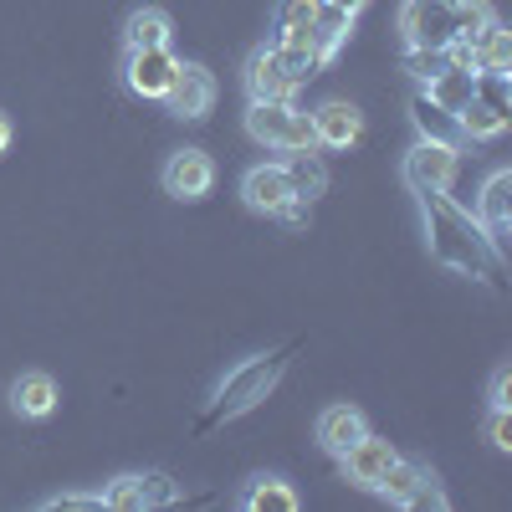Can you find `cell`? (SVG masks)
Instances as JSON below:
<instances>
[{"label":"cell","instance_id":"cell-1","mask_svg":"<svg viewBox=\"0 0 512 512\" xmlns=\"http://www.w3.org/2000/svg\"><path fill=\"white\" fill-rule=\"evenodd\" d=\"M415 200L425 210V246H431L436 262L472 282L502 287V251L482 236L472 210H461L451 195H415Z\"/></svg>","mask_w":512,"mask_h":512},{"label":"cell","instance_id":"cell-2","mask_svg":"<svg viewBox=\"0 0 512 512\" xmlns=\"http://www.w3.org/2000/svg\"><path fill=\"white\" fill-rule=\"evenodd\" d=\"M287 369V349H272V354H256L246 364H236L226 379H221V390H216V405H210L205 425H221V420H236L246 410H256L272 390H277V379Z\"/></svg>","mask_w":512,"mask_h":512},{"label":"cell","instance_id":"cell-3","mask_svg":"<svg viewBox=\"0 0 512 512\" xmlns=\"http://www.w3.org/2000/svg\"><path fill=\"white\" fill-rule=\"evenodd\" d=\"M246 134L272 149V154H292V149H318L313 144V123L308 113L297 108L292 98L287 103H251L246 108Z\"/></svg>","mask_w":512,"mask_h":512},{"label":"cell","instance_id":"cell-4","mask_svg":"<svg viewBox=\"0 0 512 512\" xmlns=\"http://www.w3.org/2000/svg\"><path fill=\"white\" fill-rule=\"evenodd\" d=\"M241 200H246V210H256V216H267V221L308 226V205L292 195L287 169H282V164H256V169H246V180H241Z\"/></svg>","mask_w":512,"mask_h":512},{"label":"cell","instance_id":"cell-5","mask_svg":"<svg viewBox=\"0 0 512 512\" xmlns=\"http://www.w3.org/2000/svg\"><path fill=\"white\" fill-rule=\"evenodd\" d=\"M456 169H461V149H456V144L420 139V144L405 154V185H410L415 195H451Z\"/></svg>","mask_w":512,"mask_h":512},{"label":"cell","instance_id":"cell-6","mask_svg":"<svg viewBox=\"0 0 512 512\" xmlns=\"http://www.w3.org/2000/svg\"><path fill=\"white\" fill-rule=\"evenodd\" d=\"M384 502H395V507H415V512H441L446 507V492H441V482H436V472L431 466H420V461H405V456H395V466L384 472V482L374 487Z\"/></svg>","mask_w":512,"mask_h":512},{"label":"cell","instance_id":"cell-7","mask_svg":"<svg viewBox=\"0 0 512 512\" xmlns=\"http://www.w3.org/2000/svg\"><path fill=\"white\" fill-rule=\"evenodd\" d=\"M169 502H180V487L164 472H128L103 487V507H113V512H154Z\"/></svg>","mask_w":512,"mask_h":512},{"label":"cell","instance_id":"cell-8","mask_svg":"<svg viewBox=\"0 0 512 512\" xmlns=\"http://www.w3.org/2000/svg\"><path fill=\"white\" fill-rule=\"evenodd\" d=\"M159 103L185 123H200V118H210V108H216V77H210L200 62H180L175 82H169V93Z\"/></svg>","mask_w":512,"mask_h":512},{"label":"cell","instance_id":"cell-9","mask_svg":"<svg viewBox=\"0 0 512 512\" xmlns=\"http://www.w3.org/2000/svg\"><path fill=\"white\" fill-rule=\"evenodd\" d=\"M451 16L456 0H405L400 6L405 47H451Z\"/></svg>","mask_w":512,"mask_h":512},{"label":"cell","instance_id":"cell-10","mask_svg":"<svg viewBox=\"0 0 512 512\" xmlns=\"http://www.w3.org/2000/svg\"><path fill=\"white\" fill-rule=\"evenodd\" d=\"M175 67H180V57L169 52V47H144V52H128L123 82H128V93L159 103L169 93V82H175Z\"/></svg>","mask_w":512,"mask_h":512},{"label":"cell","instance_id":"cell-11","mask_svg":"<svg viewBox=\"0 0 512 512\" xmlns=\"http://www.w3.org/2000/svg\"><path fill=\"white\" fill-rule=\"evenodd\" d=\"M210 185H216V159H210L205 149L169 154V164H164V195H175V200H205Z\"/></svg>","mask_w":512,"mask_h":512},{"label":"cell","instance_id":"cell-12","mask_svg":"<svg viewBox=\"0 0 512 512\" xmlns=\"http://www.w3.org/2000/svg\"><path fill=\"white\" fill-rule=\"evenodd\" d=\"M395 456H400V451L384 441V436H369V431H364V436H359L344 456H338V461H344V477H349L359 492H374V487L384 482V472L395 466Z\"/></svg>","mask_w":512,"mask_h":512},{"label":"cell","instance_id":"cell-13","mask_svg":"<svg viewBox=\"0 0 512 512\" xmlns=\"http://www.w3.org/2000/svg\"><path fill=\"white\" fill-rule=\"evenodd\" d=\"M308 123H313V144H323V149H354L364 139V113L354 103H344V98L318 103L308 113Z\"/></svg>","mask_w":512,"mask_h":512},{"label":"cell","instance_id":"cell-14","mask_svg":"<svg viewBox=\"0 0 512 512\" xmlns=\"http://www.w3.org/2000/svg\"><path fill=\"white\" fill-rule=\"evenodd\" d=\"M477 226H482V236L507 256V231H512V175L507 169H497V175L482 185V195H477Z\"/></svg>","mask_w":512,"mask_h":512},{"label":"cell","instance_id":"cell-15","mask_svg":"<svg viewBox=\"0 0 512 512\" xmlns=\"http://www.w3.org/2000/svg\"><path fill=\"white\" fill-rule=\"evenodd\" d=\"M241 82H246V98H251V103H287V98H297V82L287 77V67L277 62L272 47H256V52H251Z\"/></svg>","mask_w":512,"mask_h":512},{"label":"cell","instance_id":"cell-16","mask_svg":"<svg viewBox=\"0 0 512 512\" xmlns=\"http://www.w3.org/2000/svg\"><path fill=\"white\" fill-rule=\"evenodd\" d=\"M57 379L52 374H41V369H31V374H21L16 384H11V410L21 415V420H47L52 410H57Z\"/></svg>","mask_w":512,"mask_h":512},{"label":"cell","instance_id":"cell-17","mask_svg":"<svg viewBox=\"0 0 512 512\" xmlns=\"http://www.w3.org/2000/svg\"><path fill=\"white\" fill-rule=\"evenodd\" d=\"M364 431H369V420H364L354 405H328V410L318 415V446L333 451V456H344Z\"/></svg>","mask_w":512,"mask_h":512},{"label":"cell","instance_id":"cell-18","mask_svg":"<svg viewBox=\"0 0 512 512\" xmlns=\"http://www.w3.org/2000/svg\"><path fill=\"white\" fill-rule=\"evenodd\" d=\"M282 169H287L292 195L303 200V205H313V200L328 190V169H323V159H318L313 149H292V154L282 159Z\"/></svg>","mask_w":512,"mask_h":512},{"label":"cell","instance_id":"cell-19","mask_svg":"<svg viewBox=\"0 0 512 512\" xmlns=\"http://www.w3.org/2000/svg\"><path fill=\"white\" fill-rule=\"evenodd\" d=\"M507 128V118L502 113H492L482 98H466L461 108H456V139H472V144H492L497 134Z\"/></svg>","mask_w":512,"mask_h":512},{"label":"cell","instance_id":"cell-20","mask_svg":"<svg viewBox=\"0 0 512 512\" xmlns=\"http://www.w3.org/2000/svg\"><path fill=\"white\" fill-rule=\"evenodd\" d=\"M241 507L246 512H297V507H303V497H297L282 477H256L241 492Z\"/></svg>","mask_w":512,"mask_h":512},{"label":"cell","instance_id":"cell-21","mask_svg":"<svg viewBox=\"0 0 512 512\" xmlns=\"http://www.w3.org/2000/svg\"><path fill=\"white\" fill-rule=\"evenodd\" d=\"M169 16L164 11H154V6H144V11H134L128 16V26H123V47L128 52H144V47H169Z\"/></svg>","mask_w":512,"mask_h":512},{"label":"cell","instance_id":"cell-22","mask_svg":"<svg viewBox=\"0 0 512 512\" xmlns=\"http://www.w3.org/2000/svg\"><path fill=\"white\" fill-rule=\"evenodd\" d=\"M472 67L477 72H507L512 67V31L502 21H492L477 41H472Z\"/></svg>","mask_w":512,"mask_h":512},{"label":"cell","instance_id":"cell-23","mask_svg":"<svg viewBox=\"0 0 512 512\" xmlns=\"http://www.w3.org/2000/svg\"><path fill=\"white\" fill-rule=\"evenodd\" d=\"M410 118H415V128H420V139H441V144H456V113H446L431 93H415V103H410Z\"/></svg>","mask_w":512,"mask_h":512},{"label":"cell","instance_id":"cell-24","mask_svg":"<svg viewBox=\"0 0 512 512\" xmlns=\"http://www.w3.org/2000/svg\"><path fill=\"white\" fill-rule=\"evenodd\" d=\"M349 31H354V16L323 6V11H318V21H313V52H318V62H333V57H338V47L349 41Z\"/></svg>","mask_w":512,"mask_h":512},{"label":"cell","instance_id":"cell-25","mask_svg":"<svg viewBox=\"0 0 512 512\" xmlns=\"http://www.w3.org/2000/svg\"><path fill=\"white\" fill-rule=\"evenodd\" d=\"M472 77H477V72H466V67H441L431 82H425V93H431L446 113H456L466 98H472Z\"/></svg>","mask_w":512,"mask_h":512},{"label":"cell","instance_id":"cell-26","mask_svg":"<svg viewBox=\"0 0 512 512\" xmlns=\"http://www.w3.org/2000/svg\"><path fill=\"white\" fill-rule=\"evenodd\" d=\"M492 21H497V16H492L487 0H456V16H451V41H466V47H472V41H477Z\"/></svg>","mask_w":512,"mask_h":512},{"label":"cell","instance_id":"cell-27","mask_svg":"<svg viewBox=\"0 0 512 512\" xmlns=\"http://www.w3.org/2000/svg\"><path fill=\"white\" fill-rule=\"evenodd\" d=\"M472 98H482L492 113H502L512 123V82H507V72H477L472 77Z\"/></svg>","mask_w":512,"mask_h":512},{"label":"cell","instance_id":"cell-28","mask_svg":"<svg viewBox=\"0 0 512 512\" xmlns=\"http://www.w3.org/2000/svg\"><path fill=\"white\" fill-rule=\"evenodd\" d=\"M441 67H446V47H405V72L420 82V88H425V82H431Z\"/></svg>","mask_w":512,"mask_h":512},{"label":"cell","instance_id":"cell-29","mask_svg":"<svg viewBox=\"0 0 512 512\" xmlns=\"http://www.w3.org/2000/svg\"><path fill=\"white\" fill-rule=\"evenodd\" d=\"M323 0H277V26H313Z\"/></svg>","mask_w":512,"mask_h":512},{"label":"cell","instance_id":"cell-30","mask_svg":"<svg viewBox=\"0 0 512 512\" xmlns=\"http://www.w3.org/2000/svg\"><path fill=\"white\" fill-rule=\"evenodd\" d=\"M93 507H103V492H62L41 502V512H93Z\"/></svg>","mask_w":512,"mask_h":512},{"label":"cell","instance_id":"cell-31","mask_svg":"<svg viewBox=\"0 0 512 512\" xmlns=\"http://www.w3.org/2000/svg\"><path fill=\"white\" fill-rule=\"evenodd\" d=\"M487 436H492V446H497V451H512V410H492Z\"/></svg>","mask_w":512,"mask_h":512},{"label":"cell","instance_id":"cell-32","mask_svg":"<svg viewBox=\"0 0 512 512\" xmlns=\"http://www.w3.org/2000/svg\"><path fill=\"white\" fill-rule=\"evenodd\" d=\"M492 410H512V369H497L492 379Z\"/></svg>","mask_w":512,"mask_h":512},{"label":"cell","instance_id":"cell-33","mask_svg":"<svg viewBox=\"0 0 512 512\" xmlns=\"http://www.w3.org/2000/svg\"><path fill=\"white\" fill-rule=\"evenodd\" d=\"M323 6H333V11H344V16H359L369 0H323Z\"/></svg>","mask_w":512,"mask_h":512},{"label":"cell","instance_id":"cell-34","mask_svg":"<svg viewBox=\"0 0 512 512\" xmlns=\"http://www.w3.org/2000/svg\"><path fill=\"white\" fill-rule=\"evenodd\" d=\"M6 149H11V118L0 113V154H6Z\"/></svg>","mask_w":512,"mask_h":512}]
</instances>
